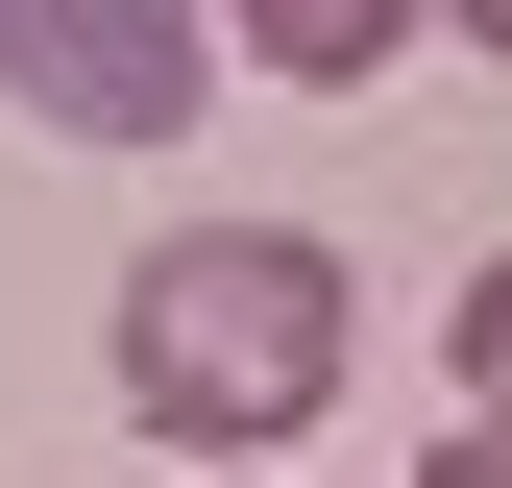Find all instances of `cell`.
<instances>
[{"mask_svg": "<svg viewBox=\"0 0 512 488\" xmlns=\"http://www.w3.org/2000/svg\"><path fill=\"white\" fill-rule=\"evenodd\" d=\"M0 98H25L49 147H171V122L220 98V25L196 0H0Z\"/></svg>", "mask_w": 512, "mask_h": 488, "instance_id": "7a4b0ae2", "label": "cell"}, {"mask_svg": "<svg viewBox=\"0 0 512 488\" xmlns=\"http://www.w3.org/2000/svg\"><path fill=\"white\" fill-rule=\"evenodd\" d=\"M196 25L244 49V74H293V98H366V74L415 49V0H196Z\"/></svg>", "mask_w": 512, "mask_h": 488, "instance_id": "3957f363", "label": "cell"}, {"mask_svg": "<svg viewBox=\"0 0 512 488\" xmlns=\"http://www.w3.org/2000/svg\"><path fill=\"white\" fill-rule=\"evenodd\" d=\"M439 366H464V415H512V244L464 269V318H439Z\"/></svg>", "mask_w": 512, "mask_h": 488, "instance_id": "277c9868", "label": "cell"}, {"mask_svg": "<svg viewBox=\"0 0 512 488\" xmlns=\"http://www.w3.org/2000/svg\"><path fill=\"white\" fill-rule=\"evenodd\" d=\"M342 366H366V318H342V244L317 220H171L147 269H122V415H147L171 464L317 440Z\"/></svg>", "mask_w": 512, "mask_h": 488, "instance_id": "6da1fadb", "label": "cell"}, {"mask_svg": "<svg viewBox=\"0 0 512 488\" xmlns=\"http://www.w3.org/2000/svg\"><path fill=\"white\" fill-rule=\"evenodd\" d=\"M415 488H512V415H439V464Z\"/></svg>", "mask_w": 512, "mask_h": 488, "instance_id": "5b68a950", "label": "cell"}, {"mask_svg": "<svg viewBox=\"0 0 512 488\" xmlns=\"http://www.w3.org/2000/svg\"><path fill=\"white\" fill-rule=\"evenodd\" d=\"M415 25H464V49H488V74H512V0H415Z\"/></svg>", "mask_w": 512, "mask_h": 488, "instance_id": "8992f818", "label": "cell"}]
</instances>
